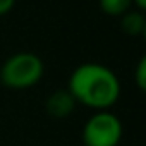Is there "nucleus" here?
<instances>
[{"mask_svg": "<svg viewBox=\"0 0 146 146\" xmlns=\"http://www.w3.org/2000/svg\"><path fill=\"white\" fill-rule=\"evenodd\" d=\"M122 139L120 119L107 110L93 113L83 127L84 146H117Z\"/></svg>", "mask_w": 146, "mask_h": 146, "instance_id": "7ed1b4c3", "label": "nucleus"}, {"mask_svg": "<svg viewBox=\"0 0 146 146\" xmlns=\"http://www.w3.org/2000/svg\"><path fill=\"white\" fill-rule=\"evenodd\" d=\"M43 62L31 52H19L9 57L0 69V81L12 90H26L43 78Z\"/></svg>", "mask_w": 146, "mask_h": 146, "instance_id": "f03ea898", "label": "nucleus"}, {"mask_svg": "<svg viewBox=\"0 0 146 146\" xmlns=\"http://www.w3.org/2000/svg\"><path fill=\"white\" fill-rule=\"evenodd\" d=\"M120 26L122 29L131 35V36H137L144 31V26H146V19L143 16L141 11H127L124 16H122V21H120Z\"/></svg>", "mask_w": 146, "mask_h": 146, "instance_id": "39448f33", "label": "nucleus"}, {"mask_svg": "<svg viewBox=\"0 0 146 146\" xmlns=\"http://www.w3.org/2000/svg\"><path fill=\"white\" fill-rule=\"evenodd\" d=\"M100 9L108 16H124L131 11L132 0H98Z\"/></svg>", "mask_w": 146, "mask_h": 146, "instance_id": "423d86ee", "label": "nucleus"}, {"mask_svg": "<svg viewBox=\"0 0 146 146\" xmlns=\"http://www.w3.org/2000/svg\"><path fill=\"white\" fill-rule=\"evenodd\" d=\"M76 107V100L67 90H57L46 98V112L52 117L64 119L69 117Z\"/></svg>", "mask_w": 146, "mask_h": 146, "instance_id": "20e7f679", "label": "nucleus"}, {"mask_svg": "<svg viewBox=\"0 0 146 146\" xmlns=\"http://www.w3.org/2000/svg\"><path fill=\"white\" fill-rule=\"evenodd\" d=\"M132 4H134V5L137 7V11H141V12L146 9V0H132Z\"/></svg>", "mask_w": 146, "mask_h": 146, "instance_id": "1a4fd4ad", "label": "nucleus"}, {"mask_svg": "<svg viewBox=\"0 0 146 146\" xmlns=\"http://www.w3.org/2000/svg\"><path fill=\"white\" fill-rule=\"evenodd\" d=\"M67 91L76 103L102 112L117 103L120 83L112 69L96 62H86L72 70Z\"/></svg>", "mask_w": 146, "mask_h": 146, "instance_id": "f257e3e1", "label": "nucleus"}, {"mask_svg": "<svg viewBox=\"0 0 146 146\" xmlns=\"http://www.w3.org/2000/svg\"><path fill=\"white\" fill-rule=\"evenodd\" d=\"M134 79H136V84H137V88L141 91L146 90V57L139 58L136 72H134Z\"/></svg>", "mask_w": 146, "mask_h": 146, "instance_id": "0eeeda50", "label": "nucleus"}, {"mask_svg": "<svg viewBox=\"0 0 146 146\" xmlns=\"http://www.w3.org/2000/svg\"><path fill=\"white\" fill-rule=\"evenodd\" d=\"M14 4H16V0H0V16L11 12Z\"/></svg>", "mask_w": 146, "mask_h": 146, "instance_id": "6e6552de", "label": "nucleus"}]
</instances>
